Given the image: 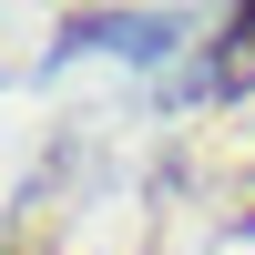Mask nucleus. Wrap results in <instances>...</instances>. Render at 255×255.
<instances>
[]
</instances>
